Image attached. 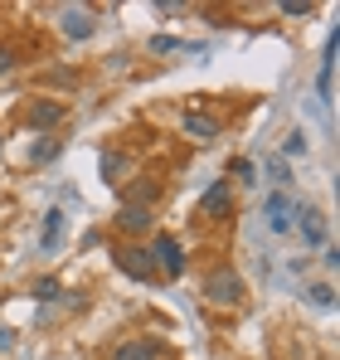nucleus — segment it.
<instances>
[{
    "mask_svg": "<svg viewBox=\"0 0 340 360\" xmlns=\"http://www.w3.org/2000/svg\"><path fill=\"white\" fill-rule=\"evenodd\" d=\"M228 205H233V190H228V180H219V185H209V195H204V214L209 219H219Z\"/></svg>",
    "mask_w": 340,
    "mask_h": 360,
    "instance_id": "0eeeda50",
    "label": "nucleus"
},
{
    "mask_svg": "<svg viewBox=\"0 0 340 360\" xmlns=\"http://www.w3.org/2000/svg\"><path fill=\"white\" fill-rule=\"evenodd\" d=\"M296 234H301L306 243H326V224H321V214L306 210V205H296Z\"/></svg>",
    "mask_w": 340,
    "mask_h": 360,
    "instance_id": "39448f33",
    "label": "nucleus"
},
{
    "mask_svg": "<svg viewBox=\"0 0 340 360\" xmlns=\"http://www.w3.org/2000/svg\"><path fill=\"white\" fill-rule=\"evenodd\" d=\"M122 171H126V156H103V176L107 180H117Z\"/></svg>",
    "mask_w": 340,
    "mask_h": 360,
    "instance_id": "2eb2a0df",
    "label": "nucleus"
},
{
    "mask_svg": "<svg viewBox=\"0 0 340 360\" xmlns=\"http://www.w3.org/2000/svg\"><path fill=\"white\" fill-rule=\"evenodd\" d=\"M336 93V39L326 44V63H321V103H331Z\"/></svg>",
    "mask_w": 340,
    "mask_h": 360,
    "instance_id": "1a4fd4ad",
    "label": "nucleus"
},
{
    "mask_svg": "<svg viewBox=\"0 0 340 360\" xmlns=\"http://www.w3.org/2000/svg\"><path fill=\"white\" fill-rule=\"evenodd\" d=\"M63 34L88 39V34H93V15H88V10H63Z\"/></svg>",
    "mask_w": 340,
    "mask_h": 360,
    "instance_id": "6e6552de",
    "label": "nucleus"
},
{
    "mask_svg": "<svg viewBox=\"0 0 340 360\" xmlns=\"http://www.w3.org/2000/svg\"><path fill=\"white\" fill-rule=\"evenodd\" d=\"M58 229H63V210H49V214H44V234H39V253H54Z\"/></svg>",
    "mask_w": 340,
    "mask_h": 360,
    "instance_id": "9b49d317",
    "label": "nucleus"
},
{
    "mask_svg": "<svg viewBox=\"0 0 340 360\" xmlns=\"http://www.w3.org/2000/svg\"><path fill=\"white\" fill-rule=\"evenodd\" d=\"M10 63H15V59H10V49H0V73H5Z\"/></svg>",
    "mask_w": 340,
    "mask_h": 360,
    "instance_id": "412c9836",
    "label": "nucleus"
},
{
    "mask_svg": "<svg viewBox=\"0 0 340 360\" xmlns=\"http://www.w3.org/2000/svg\"><path fill=\"white\" fill-rule=\"evenodd\" d=\"M282 151H287V156H301V151H306V136H301V131H287Z\"/></svg>",
    "mask_w": 340,
    "mask_h": 360,
    "instance_id": "dca6fc26",
    "label": "nucleus"
},
{
    "mask_svg": "<svg viewBox=\"0 0 340 360\" xmlns=\"http://www.w3.org/2000/svg\"><path fill=\"white\" fill-rule=\"evenodd\" d=\"M54 151H58L54 141H39V146H34V161H54Z\"/></svg>",
    "mask_w": 340,
    "mask_h": 360,
    "instance_id": "6ab92c4d",
    "label": "nucleus"
},
{
    "mask_svg": "<svg viewBox=\"0 0 340 360\" xmlns=\"http://www.w3.org/2000/svg\"><path fill=\"white\" fill-rule=\"evenodd\" d=\"M112 360H156V346L151 341H126L112 351Z\"/></svg>",
    "mask_w": 340,
    "mask_h": 360,
    "instance_id": "f8f14e48",
    "label": "nucleus"
},
{
    "mask_svg": "<svg viewBox=\"0 0 340 360\" xmlns=\"http://www.w3.org/2000/svg\"><path fill=\"white\" fill-rule=\"evenodd\" d=\"M204 292H209V302H219V307H233V302L243 297V278L228 273V268H219V273H209Z\"/></svg>",
    "mask_w": 340,
    "mask_h": 360,
    "instance_id": "7ed1b4c3",
    "label": "nucleus"
},
{
    "mask_svg": "<svg viewBox=\"0 0 340 360\" xmlns=\"http://www.w3.org/2000/svg\"><path fill=\"white\" fill-rule=\"evenodd\" d=\"M34 297H39V302H54L58 297V283H54V278H39V283H34Z\"/></svg>",
    "mask_w": 340,
    "mask_h": 360,
    "instance_id": "4468645a",
    "label": "nucleus"
},
{
    "mask_svg": "<svg viewBox=\"0 0 340 360\" xmlns=\"http://www.w3.org/2000/svg\"><path fill=\"white\" fill-rule=\"evenodd\" d=\"M185 136H195V141H214V136H219V122L204 117V112H190V117H185Z\"/></svg>",
    "mask_w": 340,
    "mask_h": 360,
    "instance_id": "423d86ee",
    "label": "nucleus"
},
{
    "mask_svg": "<svg viewBox=\"0 0 340 360\" xmlns=\"http://www.w3.org/2000/svg\"><path fill=\"white\" fill-rule=\"evenodd\" d=\"M112 258H117L122 273H131V278H141V283L156 278V258H151V248H112Z\"/></svg>",
    "mask_w": 340,
    "mask_h": 360,
    "instance_id": "f03ea898",
    "label": "nucleus"
},
{
    "mask_svg": "<svg viewBox=\"0 0 340 360\" xmlns=\"http://www.w3.org/2000/svg\"><path fill=\"white\" fill-rule=\"evenodd\" d=\"M311 302H316V307H331L336 292H331V288H311Z\"/></svg>",
    "mask_w": 340,
    "mask_h": 360,
    "instance_id": "a211bd4d",
    "label": "nucleus"
},
{
    "mask_svg": "<svg viewBox=\"0 0 340 360\" xmlns=\"http://www.w3.org/2000/svg\"><path fill=\"white\" fill-rule=\"evenodd\" d=\"M151 258L166 268V278H180V273H185V253H180L175 239H156V253H151Z\"/></svg>",
    "mask_w": 340,
    "mask_h": 360,
    "instance_id": "20e7f679",
    "label": "nucleus"
},
{
    "mask_svg": "<svg viewBox=\"0 0 340 360\" xmlns=\"http://www.w3.org/2000/svg\"><path fill=\"white\" fill-rule=\"evenodd\" d=\"M58 117H63V108H58V103H34V108H30V127H34V131L54 127Z\"/></svg>",
    "mask_w": 340,
    "mask_h": 360,
    "instance_id": "9d476101",
    "label": "nucleus"
},
{
    "mask_svg": "<svg viewBox=\"0 0 340 360\" xmlns=\"http://www.w3.org/2000/svg\"><path fill=\"white\" fill-rule=\"evenodd\" d=\"M306 10H311L306 0H282V15H306Z\"/></svg>",
    "mask_w": 340,
    "mask_h": 360,
    "instance_id": "aec40b11",
    "label": "nucleus"
},
{
    "mask_svg": "<svg viewBox=\"0 0 340 360\" xmlns=\"http://www.w3.org/2000/svg\"><path fill=\"white\" fill-rule=\"evenodd\" d=\"M151 49H156V54H175V49H185V44H180V39H170V34H156V39H151Z\"/></svg>",
    "mask_w": 340,
    "mask_h": 360,
    "instance_id": "f3484780",
    "label": "nucleus"
},
{
    "mask_svg": "<svg viewBox=\"0 0 340 360\" xmlns=\"http://www.w3.org/2000/svg\"><path fill=\"white\" fill-rule=\"evenodd\" d=\"M146 224H151V210L146 205H126L122 210V229H146Z\"/></svg>",
    "mask_w": 340,
    "mask_h": 360,
    "instance_id": "ddd939ff",
    "label": "nucleus"
},
{
    "mask_svg": "<svg viewBox=\"0 0 340 360\" xmlns=\"http://www.w3.org/2000/svg\"><path fill=\"white\" fill-rule=\"evenodd\" d=\"M263 224H268V234H292L296 229V200L277 190V195H268V205H263Z\"/></svg>",
    "mask_w": 340,
    "mask_h": 360,
    "instance_id": "f257e3e1",
    "label": "nucleus"
}]
</instances>
